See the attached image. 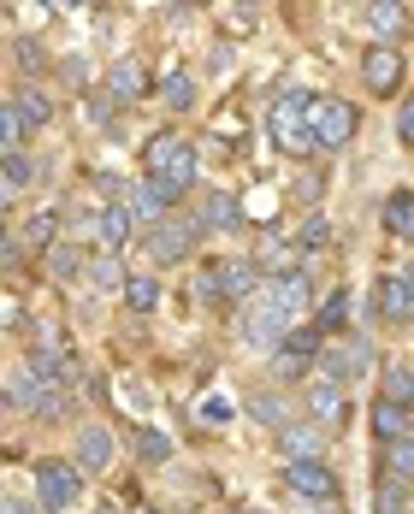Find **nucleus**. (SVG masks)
Masks as SVG:
<instances>
[{"label": "nucleus", "mask_w": 414, "mask_h": 514, "mask_svg": "<svg viewBox=\"0 0 414 514\" xmlns=\"http://www.w3.org/2000/svg\"><path fill=\"white\" fill-rule=\"evenodd\" d=\"M142 166H148V178L190 190V178H196V148L184 142V130H154V136L142 142Z\"/></svg>", "instance_id": "1"}, {"label": "nucleus", "mask_w": 414, "mask_h": 514, "mask_svg": "<svg viewBox=\"0 0 414 514\" xmlns=\"http://www.w3.org/2000/svg\"><path fill=\"white\" fill-rule=\"evenodd\" d=\"M361 125V113L349 107L344 95H314L308 101V130H314V148H344Z\"/></svg>", "instance_id": "2"}, {"label": "nucleus", "mask_w": 414, "mask_h": 514, "mask_svg": "<svg viewBox=\"0 0 414 514\" xmlns=\"http://www.w3.org/2000/svg\"><path fill=\"white\" fill-rule=\"evenodd\" d=\"M308 101L314 95H284L273 107V119H267V130H273V142L284 148V154H314V130H308Z\"/></svg>", "instance_id": "3"}, {"label": "nucleus", "mask_w": 414, "mask_h": 514, "mask_svg": "<svg viewBox=\"0 0 414 514\" xmlns=\"http://www.w3.org/2000/svg\"><path fill=\"white\" fill-rule=\"evenodd\" d=\"M202 290H207V296H225V302H243V308H249V296L261 290V272H255L249 260H219V266H207Z\"/></svg>", "instance_id": "4"}, {"label": "nucleus", "mask_w": 414, "mask_h": 514, "mask_svg": "<svg viewBox=\"0 0 414 514\" xmlns=\"http://www.w3.org/2000/svg\"><path fill=\"white\" fill-rule=\"evenodd\" d=\"M243 337L278 355V349L290 343V314H284V308H273V302H249V308H243Z\"/></svg>", "instance_id": "5"}, {"label": "nucleus", "mask_w": 414, "mask_h": 514, "mask_svg": "<svg viewBox=\"0 0 414 514\" xmlns=\"http://www.w3.org/2000/svg\"><path fill=\"white\" fill-rule=\"evenodd\" d=\"M202 231H207L202 219H166V225L148 231V249H154V260H184V255H196Z\"/></svg>", "instance_id": "6"}, {"label": "nucleus", "mask_w": 414, "mask_h": 514, "mask_svg": "<svg viewBox=\"0 0 414 514\" xmlns=\"http://www.w3.org/2000/svg\"><path fill=\"white\" fill-rule=\"evenodd\" d=\"M77 467H66V461H36V497H42V509H71L77 503Z\"/></svg>", "instance_id": "7"}, {"label": "nucleus", "mask_w": 414, "mask_h": 514, "mask_svg": "<svg viewBox=\"0 0 414 514\" xmlns=\"http://www.w3.org/2000/svg\"><path fill=\"white\" fill-rule=\"evenodd\" d=\"M284 485L296 497H308V503H332L338 497V473L320 467V461H284Z\"/></svg>", "instance_id": "8"}, {"label": "nucleus", "mask_w": 414, "mask_h": 514, "mask_svg": "<svg viewBox=\"0 0 414 514\" xmlns=\"http://www.w3.org/2000/svg\"><path fill=\"white\" fill-rule=\"evenodd\" d=\"M361 77H367L373 95H397V89H403V54H397V48H367Z\"/></svg>", "instance_id": "9"}, {"label": "nucleus", "mask_w": 414, "mask_h": 514, "mask_svg": "<svg viewBox=\"0 0 414 514\" xmlns=\"http://www.w3.org/2000/svg\"><path fill=\"white\" fill-rule=\"evenodd\" d=\"M148 83H154V77H148V60H119L113 71H107V83H101V89H107L119 107H131V101L148 95Z\"/></svg>", "instance_id": "10"}, {"label": "nucleus", "mask_w": 414, "mask_h": 514, "mask_svg": "<svg viewBox=\"0 0 414 514\" xmlns=\"http://www.w3.org/2000/svg\"><path fill=\"white\" fill-rule=\"evenodd\" d=\"M261 290H267V302H273V308H284L290 320H296V314L308 308V296H314V290H308V272H273Z\"/></svg>", "instance_id": "11"}, {"label": "nucleus", "mask_w": 414, "mask_h": 514, "mask_svg": "<svg viewBox=\"0 0 414 514\" xmlns=\"http://www.w3.org/2000/svg\"><path fill=\"white\" fill-rule=\"evenodd\" d=\"M367 361H373V343H367V337H349V343H338V349H326V355H320V367L332 373V385L355 379Z\"/></svg>", "instance_id": "12"}, {"label": "nucleus", "mask_w": 414, "mask_h": 514, "mask_svg": "<svg viewBox=\"0 0 414 514\" xmlns=\"http://www.w3.org/2000/svg\"><path fill=\"white\" fill-rule=\"evenodd\" d=\"M125 213H131V225H148V231L172 219V213H166V201L154 195V184H148V178H137V184H125Z\"/></svg>", "instance_id": "13"}, {"label": "nucleus", "mask_w": 414, "mask_h": 514, "mask_svg": "<svg viewBox=\"0 0 414 514\" xmlns=\"http://www.w3.org/2000/svg\"><path fill=\"white\" fill-rule=\"evenodd\" d=\"M77 467L83 473H107L113 467V432L107 426H83L77 432Z\"/></svg>", "instance_id": "14"}, {"label": "nucleus", "mask_w": 414, "mask_h": 514, "mask_svg": "<svg viewBox=\"0 0 414 514\" xmlns=\"http://www.w3.org/2000/svg\"><path fill=\"white\" fill-rule=\"evenodd\" d=\"M367 24L379 30V48H397V42L409 36V6H397V0H379V6H367Z\"/></svg>", "instance_id": "15"}, {"label": "nucleus", "mask_w": 414, "mask_h": 514, "mask_svg": "<svg viewBox=\"0 0 414 514\" xmlns=\"http://www.w3.org/2000/svg\"><path fill=\"white\" fill-rule=\"evenodd\" d=\"M373 432H379L385 444L414 438V408H403V402H379V408H373Z\"/></svg>", "instance_id": "16"}, {"label": "nucleus", "mask_w": 414, "mask_h": 514, "mask_svg": "<svg viewBox=\"0 0 414 514\" xmlns=\"http://www.w3.org/2000/svg\"><path fill=\"white\" fill-rule=\"evenodd\" d=\"M308 414H314V420H320V432H326V426H332V420L344 414V385L320 379V385L308 390Z\"/></svg>", "instance_id": "17"}, {"label": "nucleus", "mask_w": 414, "mask_h": 514, "mask_svg": "<svg viewBox=\"0 0 414 514\" xmlns=\"http://www.w3.org/2000/svg\"><path fill=\"white\" fill-rule=\"evenodd\" d=\"M202 225L207 231H231V225H243V207L225 190H213V195H202Z\"/></svg>", "instance_id": "18"}, {"label": "nucleus", "mask_w": 414, "mask_h": 514, "mask_svg": "<svg viewBox=\"0 0 414 514\" xmlns=\"http://www.w3.org/2000/svg\"><path fill=\"white\" fill-rule=\"evenodd\" d=\"M249 414H255L261 426H273V432H290V426H296V414H290V402H284V396H273V390H261V396L249 402Z\"/></svg>", "instance_id": "19"}, {"label": "nucleus", "mask_w": 414, "mask_h": 514, "mask_svg": "<svg viewBox=\"0 0 414 514\" xmlns=\"http://www.w3.org/2000/svg\"><path fill=\"white\" fill-rule=\"evenodd\" d=\"M278 444L290 461H314V455L326 450V432H314V426H290V432H278Z\"/></svg>", "instance_id": "20"}, {"label": "nucleus", "mask_w": 414, "mask_h": 514, "mask_svg": "<svg viewBox=\"0 0 414 514\" xmlns=\"http://www.w3.org/2000/svg\"><path fill=\"white\" fill-rule=\"evenodd\" d=\"M385 225H391V237L414 243V190H397L385 201Z\"/></svg>", "instance_id": "21"}, {"label": "nucleus", "mask_w": 414, "mask_h": 514, "mask_svg": "<svg viewBox=\"0 0 414 514\" xmlns=\"http://www.w3.org/2000/svg\"><path fill=\"white\" fill-rule=\"evenodd\" d=\"M95 237H101L107 249H125V237H131V213H125V201L107 207V213H95Z\"/></svg>", "instance_id": "22"}, {"label": "nucleus", "mask_w": 414, "mask_h": 514, "mask_svg": "<svg viewBox=\"0 0 414 514\" xmlns=\"http://www.w3.org/2000/svg\"><path fill=\"white\" fill-rule=\"evenodd\" d=\"M379 314H391V320H409L414 314V296H409V284H403L397 272L379 284Z\"/></svg>", "instance_id": "23"}, {"label": "nucleus", "mask_w": 414, "mask_h": 514, "mask_svg": "<svg viewBox=\"0 0 414 514\" xmlns=\"http://www.w3.org/2000/svg\"><path fill=\"white\" fill-rule=\"evenodd\" d=\"M160 101H166L172 113H184V107H196V77H190V71H172V77L160 83Z\"/></svg>", "instance_id": "24"}, {"label": "nucleus", "mask_w": 414, "mask_h": 514, "mask_svg": "<svg viewBox=\"0 0 414 514\" xmlns=\"http://www.w3.org/2000/svg\"><path fill=\"white\" fill-rule=\"evenodd\" d=\"M385 479H397V485H409V479H414V438L385 444Z\"/></svg>", "instance_id": "25"}, {"label": "nucleus", "mask_w": 414, "mask_h": 514, "mask_svg": "<svg viewBox=\"0 0 414 514\" xmlns=\"http://www.w3.org/2000/svg\"><path fill=\"white\" fill-rule=\"evenodd\" d=\"M12 101H18V113H24V125H36V130H42L48 119H54V101H48L42 89H18Z\"/></svg>", "instance_id": "26"}, {"label": "nucleus", "mask_w": 414, "mask_h": 514, "mask_svg": "<svg viewBox=\"0 0 414 514\" xmlns=\"http://www.w3.org/2000/svg\"><path fill=\"white\" fill-rule=\"evenodd\" d=\"M24 113H18V101H6V107H0V148H6V154H24V148H18V142H24Z\"/></svg>", "instance_id": "27"}, {"label": "nucleus", "mask_w": 414, "mask_h": 514, "mask_svg": "<svg viewBox=\"0 0 414 514\" xmlns=\"http://www.w3.org/2000/svg\"><path fill=\"white\" fill-rule=\"evenodd\" d=\"M385 402H403V408H414V367H385Z\"/></svg>", "instance_id": "28"}, {"label": "nucleus", "mask_w": 414, "mask_h": 514, "mask_svg": "<svg viewBox=\"0 0 414 514\" xmlns=\"http://www.w3.org/2000/svg\"><path fill=\"white\" fill-rule=\"evenodd\" d=\"M54 225H60L54 213H30V219H24V243L48 255V249H54Z\"/></svg>", "instance_id": "29"}, {"label": "nucleus", "mask_w": 414, "mask_h": 514, "mask_svg": "<svg viewBox=\"0 0 414 514\" xmlns=\"http://www.w3.org/2000/svg\"><path fill=\"white\" fill-rule=\"evenodd\" d=\"M42 266H48V278L71 284V278H77V266H83V255H77V249H60V243H54V249L42 255Z\"/></svg>", "instance_id": "30"}, {"label": "nucleus", "mask_w": 414, "mask_h": 514, "mask_svg": "<svg viewBox=\"0 0 414 514\" xmlns=\"http://www.w3.org/2000/svg\"><path fill=\"white\" fill-rule=\"evenodd\" d=\"M373 509H379V514H409V485H397V479H379V497H373Z\"/></svg>", "instance_id": "31"}, {"label": "nucleus", "mask_w": 414, "mask_h": 514, "mask_svg": "<svg viewBox=\"0 0 414 514\" xmlns=\"http://www.w3.org/2000/svg\"><path fill=\"white\" fill-rule=\"evenodd\" d=\"M89 278H95V290H125V284H131V278H125V266H119L113 255L95 260V266H89Z\"/></svg>", "instance_id": "32"}, {"label": "nucleus", "mask_w": 414, "mask_h": 514, "mask_svg": "<svg viewBox=\"0 0 414 514\" xmlns=\"http://www.w3.org/2000/svg\"><path fill=\"white\" fill-rule=\"evenodd\" d=\"M0 178H6V195H18L30 178H36V166L24 160V154H6V166H0Z\"/></svg>", "instance_id": "33"}, {"label": "nucleus", "mask_w": 414, "mask_h": 514, "mask_svg": "<svg viewBox=\"0 0 414 514\" xmlns=\"http://www.w3.org/2000/svg\"><path fill=\"white\" fill-rule=\"evenodd\" d=\"M154 296H160V290H154V278H142V272L125 284V302H131L137 314H148V308H154Z\"/></svg>", "instance_id": "34"}, {"label": "nucleus", "mask_w": 414, "mask_h": 514, "mask_svg": "<svg viewBox=\"0 0 414 514\" xmlns=\"http://www.w3.org/2000/svg\"><path fill=\"white\" fill-rule=\"evenodd\" d=\"M344 314H349V296H344V290H332V296H326V308H320V331H338Z\"/></svg>", "instance_id": "35"}, {"label": "nucleus", "mask_w": 414, "mask_h": 514, "mask_svg": "<svg viewBox=\"0 0 414 514\" xmlns=\"http://www.w3.org/2000/svg\"><path fill=\"white\" fill-rule=\"evenodd\" d=\"M137 455H142V461H166V455H172V444H166L160 432H137Z\"/></svg>", "instance_id": "36"}, {"label": "nucleus", "mask_w": 414, "mask_h": 514, "mask_svg": "<svg viewBox=\"0 0 414 514\" xmlns=\"http://www.w3.org/2000/svg\"><path fill=\"white\" fill-rule=\"evenodd\" d=\"M320 243H332V225H326V213H314V219L302 225V249H320Z\"/></svg>", "instance_id": "37"}, {"label": "nucleus", "mask_w": 414, "mask_h": 514, "mask_svg": "<svg viewBox=\"0 0 414 514\" xmlns=\"http://www.w3.org/2000/svg\"><path fill=\"white\" fill-rule=\"evenodd\" d=\"M0 260H6V272H24V243H18V237H6Z\"/></svg>", "instance_id": "38"}, {"label": "nucleus", "mask_w": 414, "mask_h": 514, "mask_svg": "<svg viewBox=\"0 0 414 514\" xmlns=\"http://www.w3.org/2000/svg\"><path fill=\"white\" fill-rule=\"evenodd\" d=\"M397 136H403V142H414V95L403 101V113H397Z\"/></svg>", "instance_id": "39"}, {"label": "nucleus", "mask_w": 414, "mask_h": 514, "mask_svg": "<svg viewBox=\"0 0 414 514\" xmlns=\"http://www.w3.org/2000/svg\"><path fill=\"white\" fill-rule=\"evenodd\" d=\"M18 60L30 65V71H36V65H42V48H36V42H30V36H18Z\"/></svg>", "instance_id": "40"}, {"label": "nucleus", "mask_w": 414, "mask_h": 514, "mask_svg": "<svg viewBox=\"0 0 414 514\" xmlns=\"http://www.w3.org/2000/svg\"><path fill=\"white\" fill-rule=\"evenodd\" d=\"M0 514H36V509H30V503H18V497H6V509H0Z\"/></svg>", "instance_id": "41"}, {"label": "nucleus", "mask_w": 414, "mask_h": 514, "mask_svg": "<svg viewBox=\"0 0 414 514\" xmlns=\"http://www.w3.org/2000/svg\"><path fill=\"white\" fill-rule=\"evenodd\" d=\"M397 278H403V284H409V296H414V266H397Z\"/></svg>", "instance_id": "42"}, {"label": "nucleus", "mask_w": 414, "mask_h": 514, "mask_svg": "<svg viewBox=\"0 0 414 514\" xmlns=\"http://www.w3.org/2000/svg\"><path fill=\"white\" fill-rule=\"evenodd\" d=\"M243 514H267V509H243Z\"/></svg>", "instance_id": "43"}]
</instances>
